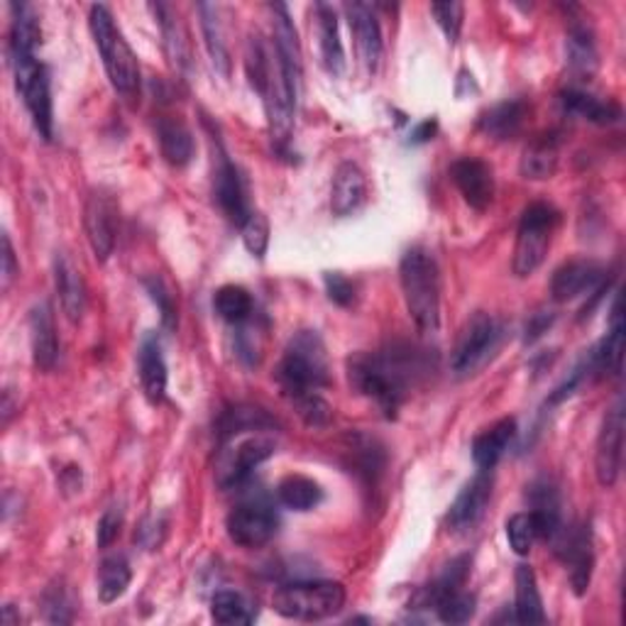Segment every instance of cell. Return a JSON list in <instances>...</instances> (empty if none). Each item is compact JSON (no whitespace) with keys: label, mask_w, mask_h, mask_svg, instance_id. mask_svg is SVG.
Returning a JSON list of instances; mask_svg holds the SVG:
<instances>
[{"label":"cell","mask_w":626,"mask_h":626,"mask_svg":"<svg viewBox=\"0 0 626 626\" xmlns=\"http://www.w3.org/2000/svg\"><path fill=\"white\" fill-rule=\"evenodd\" d=\"M426 372L421 352L409 346H390L380 352H358L348 360V380L358 394L378 404L384 416H394L409 390Z\"/></svg>","instance_id":"1"},{"label":"cell","mask_w":626,"mask_h":626,"mask_svg":"<svg viewBox=\"0 0 626 626\" xmlns=\"http://www.w3.org/2000/svg\"><path fill=\"white\" fill-rule=\"evenodd\" d=\"M406 311L421 333L434 336L441 328V272L426 247L406 250L400 265Z\"/></svg>","instance_id":"2"},{"label":"cell","mask_w":626,"mask_h":626,"mask_svg":"<svg viewBox=\"0 0 626 626\" xmlns=\"http://www.w3.org/2000/svg\"><path fill=\"white\" fill-rule=\"evenodd\" d=\"M88 28L91 35H94L100 60H104L110 86L116 88V94L123 100L135 104V100L140 98V64L128 40H125L123 32L116 28V20H113L110 10L106 6H91Z\"/></svg>","instance_id":"3"},{"label":"cell","mask_w":626,"mask_h":626,"mask_svg":"<svg viewBox=\"0 0 626 626\" xmlns=\"http://www.w3.org/2000/svg\"><path fill=\"white\" fill-rule=\"evenodd\" d=\"M277 382L284 396L318 392L331 384V365L321 336L316 331H299L284 348V356L277 368Z\"/></svg>","instance_id":"4"},{"label":"cell","mask_w":626,"mask_h":626,"mask_svg":"<svg viewBox=\"0 0 626 626\" xmlns=\"http://www.w3.org/2000/svg\"><path fill=\"white\" fill-rule=\"evenodd\" d=\"M346 587L336 580H309V583L282 585L272 597V607L284 619L321 622L336 617L346 607Z\"/></svg>","instance_id":"5"},{"label":"cell","mask_w":626,"mask_h":626,"mask_svg":"<svg viewBox=\"0 0 626 626\" xmlns=\"http://www.w3.org/2000/svg\"><path fill=\"white\" fill-rule=\"evenodd\" d=\"M10 66H13L18 94L25 100L32 123L44 142L54 138V110H52V88L50 74L40 64L35 52H10Z\"/></svg>","instance_id":"6"},{"label":"cell","mask_w":626,"mask_h":626,"mask_svg":"<svg viewBox=\"0 0 626 626\" xmlns=\"http://www.w3.org/2000/svg\"><path fill=\"white\" fill-rule=\"evenodd\" d=\"M225 438L227 443L219 453V463H215V485L221 489L245 485L257 465L275 455L277 448L275 438L262 434V431H243V434Z\"/></svg>","instance_id":"7"},{"label":"cell","mask_w":626,"mask_h":626,"mask_svg":"<svg viewBox=\"0 0 626 626\" xmlns=\"http://www.w3.org/2000/svg\"><path fill=\"white\" fill-rule=\"evenodd\" d=\"M555 225L558 211L551 203H531V206L521 213L514 259H511V269H514L517 277H531L533 272L543 265L553 241Z\"/></svg>","instance_id":"8"},{"label":"cell","mask_w":626,"mask_h":626,"mask_svg":"<svg viewBox=\"0 0 626 626\" xmlns=\"http://www.w3.org/2000/svg\"><path fill=\"white\" fill-rule=\"evenodd\" d=\"M499 338H502V331H499L495 318L485 311H477L470 321L465 323L458 346L453 350V372L458 374V378H470V374H475L492 358V352L499 346Z\"/></svg>","instance_id":"9"},{"label":"cell","mask_w":626,"mask_h":626,"mask_svg":"<svg viewBox=\"0 0 626 626\" xmlns=\"http://www.w3.org/2000/svg\"><path fill=\"white\" fill-rule=\"evenodd\" d=\"M211 147H213V199L219 203V209L225 213L227 221L243 227V223L250 219V213H253L247 209L243 177L233 165V159L227 157L223 140L215 132H211Z\"/></svg>","instance_id":"10"},{"label":"cell","mask_w":626,"mask_h":626,"mask_svg":"<svg viewBox=\"0 0 626 626\" xmlns=\"http://www.w3.org/2000/svg\"><path fill=\"white\" fill-rule=\"evenodd\" d=\"M279 519L265 499H247L237 505L225 519L227 537L241 549H262L275 539Z\"/></svg>","instance_id":"11"},{"label":"cell","mask_w":626,"mask_h":626,"mask_svg":"<svg viewBox=\"0 0 626 626\" xmlns=\"http://www.w3.org/2000/svg\"><path fill=\"white\" fill-rule=\"evenodd\" d=\"M622 450H624V402L617 400L612 409H607L605 418H602L597 448H595V475L597 482L605 489H612L619 480Z\"/></svg>","instance_id":"12"},{"label":"cell","mask_w":626,"mask_h":626,"mask_svg":"<svg viewBox=\"0 0 626 626\" xmlns=\"http://www.w3.org/2000/svg\"><path fill=\"white\" fill-rule=\"evenodd\" d=\"M561 561L571 567V585L577 597H583L592 583V567H595V551H592L590 527L561 529L551 541Z\"/></svg>","instance_id":"13"},{"label":"cell","mask_w":626,"mask_h":626,"mask_svg":"<svg viewBox=\"0 0 626 626\" xmlns=\"http://www.w3.org/2000/svg\"><path fill=\"white\" fill-rule=\"evenodd\" d=\"M607 282V272L592 259H571L553 272L551 296L553 301L565 304L592 294Z\"/></svg>","instance_id":"14"},{"label":"cell","mask_w":626,"mask_h":626,"mask_svg":"<svg viewBox=\"0 0 626 626\" xmlns=\"http://www.w3.org/2000/svg\"><path fill=\"white\" fill-rule=\"evenodd\" d=\"M346 15L350 22L352 40H356L358 60L368 74H374L382 60V30L378 15L368 3H348Z\"/></svg>","instance_id":"15"},{"label":"cell","mask_w":626,"mask_h":626,"mask_svg":"<svg viewBox=\"0 0 626 626\" xmlns=\"http://www.w3.org/2000/svg\"><path fill=\"white\" fill-rule=\"evenodd\" d=\"M450 177L463 199L475 211H487L495 199V174L489 165L477 157H463L450 167Z\"/></svg>","instance_id":"16"},{"label":"cell","mask_w":626,"mask_h":626,"mask_svg":"<svg viewBox=\"0 0 626 626\" xmlns=\"http://www.w3.org/2000/svg\"><path fill=\"white\" fill-rule=\"evenodd\" d=\"M88 245L98 262H106L116 247V206L104 193H91L84 211Z\"/></svg>","instance_id":"17"},{"label":"cell","mask_w":626,"mask_h":626,"mask_svg":"<svg viewBox=\"0 0 626 626\" xmlns=\"http://www.w3.org/2000/svg\"><path fill=\"white\" fill-rule=\"evenodd\" d=\"M492 470H480V475L473 477V480L463 487V492L455 497V502L450 505L448 511V527L453 531H465V529H473L477 521L482 519L485 509L489 505V499H492Z\"/></svg>","instance_id":"18"},{"label":"cell","mask_w":626,"mask_h":626,"mask_svg":"<svg viewBox=\"0 0 626 626\" xmlns=\"http://www.w3.org/2000/svg\"><path fill=\"white\" fill-rule=\"evenodd\" d=\"M54 287L60 294L62 309L72 323H78L86 311V284L74 259L66 253L54 255Z\"/></svg>","instance_id":"19"},{"label":"cell","mask_w":626,"mask_h":626,"mask_svg":"<svg viewBox=\"0 0 626 626\" xmlns=\"http://www.w3.org/2000/svg\"><path fill=\"white\" fill-rule=\"evenodd\" d=\"M30 343H32V360H35V368H40L42 372H50L56 365V356H60V340H56L54 316L47 301L32 306Z\"/></svg>","instance_id":"20"},{"label":"cell","mask_w":626,"mask_h":626,"mask_svg":"<svg viewBox=\"0 0 626 626\" xmlns=\"http://www.w3.org/2000/svg\"><path fill=\"white\" fill-rule=\"evenodd\" d=\"M368 197L365 172L356 162H343L336 169L331 187V211L338 219H346L352 211L360 209V203Z\"/></svg>","instance_id":"21"},{"label":"cell","mask_w":626,"mask_h":626,"mask_svg":"<svg viewBox=\"0 0 626 626\" xmlns=\"http://www.w3.org/2000/svg\"><path fill=\"white\" fill-rule=\"evenodd\" d=\"M314 13H316L318 50H321V62H323L328 74L340 76L346 72V52H343V42H340L336 10H333V6L318 3L314 8Z\"/></svg>","instance_id":"22"},{"label":"cell","mask_w":626,"mask_h":626,"mask_svg":"<svg viewBox=\"0 0 626 626\" xmlns=\"http://www.w3.org/2000/svg\"><path fill=\"white\" fill-rule=\"evenodd\" d=\"M561 104L567 113H573V116H580L595 125H614L622 120V106L617 100L592 96L577 86H567L561 91Z\"/></svg>","instance_id":"23"},{"label":"cell","mask_w":626,"mask_h":626,"mask_svg":"<svg viewBox=\"0 0 626 626\" xmlns=\"http://www.w3.org/2000/svg\"><path fill=\"white\" fill-rule=\"evenodd\" d=\"M517 436V421L514 418H499L497 424L485 428L480 436L473 441V460L480 470H492L495 465L502 460V455L511 446Z\"/></svg>","instance_id":"24"},{"label":"cell","mask_w":626,"mask_h":626,"mask_svg":"<svg viewBox=\"0 0 626 626\" xmlns=\"http://www.w3.org/2000/svg\"><path fill=\"white\" fill-rule=\"evenodd\" d=\"M138 368L142 392L150 404H159L167 394V362L162 356V346L155 336H147L138 352Z\"/></svg>","instance_id":"25"},{"label":"cell","mask_w":626,"mask_h":626,"mask_svg":"<svg viewBox=\"0 0 626 626\" xmlns=\"http://www.w3.org/2000/svg\"><path fill=\"white\" fill-rule=\"evenodd\" d=\"M157 140L162 157L172 167H187L193 157V135L184 125V120H179L174 116H162L157 120Z\"/></svg>","instance_id":"26"},{"label":"cell","mask_w":626,"mask_h":626,"mask_svg":"<svg viewBox=\"0 0 626 626\" xmlns=\"http://www.w3.org/2000/svg\"><path fill=\"white\" fill-rule=\"evenodd\" d=\"M558 159H561V140L555 135H541L527 145L521 155V177L531 181H545L555 174Z\"/></svg>","instance_id":"27"},{"label":"cell","mask_w":626,"mask_h":626,"mask_svg":"<svg viewBox=\"0 0 626 626\" xmlns=\"http://www.w3.org/2000/svg\"><path fill=\"white\" fill-rule=\"evenodd\" d=\"M565 56H567V66L575 76L585 78L595 76L597 72V44H595V35L592 30L583 22H573L571 30H567V42H565Z\"/></svg>","instance_id":"28"},{"label":"cell","mask_w":626,"mask_h":626,"mask_svg":"<svg viewBox=\"0 0 626 626\" xmlns=\"http://www.w3.org/2000/svg\"><path fill=\"white\" fill-rule=\"evenodd\" d=\"M527 110H529L527 100L521 98L502 100V104H497L482 113L480 130L495 140L514 138V135L521 130L523 120H527Z\"/></svg>","instance_id":"29"},{"label":"cell","mask_w":626,"mask_h":626,"mask_svg":"<svg viewBox=\"0 0 626 626\" xmlns=\"http://www.w3.org/2000/svg\"><path fill=\"white\" fill-rule=\"evenodd\" d=\"M514 585H517V602H514V619L519 624H543V600L537 583V573L531 565H517L514 573Z\"/></svg>","instance_id":"30"},{"label":"cell","mask_w":626,"mask_h":626,"mask_svg":"<svg viewBox=\"0 0 626 626\" xmlns=\"http://www.w3.org/2000/svg\"><path fill=\"white\" fill-rule=\"evenodd\" d=\"M152 10L159 18V28H162L165 50H167L169 62H172V66L179 74H187L191 60H189V44H187L184 28H181V22L177 20L174 10L169 6L157 3V6H152Z\"/></svg>","instance_id":"31"},{"label":"cell","mask_w":626,"mask_h":626,"mask_svg":"<svg viewBox=\"0 0 626 626\" xmlns=\"http://www.w3.org/2000/svg\"><path fill=\"white\" fill-rule=\"evenodd\" d=\"M199 15H201V30L203 38H206V50L213 62V70L219 72L223 78L231 76V52H227V44L223 40V28L219 13L215 8L209 3L199 6Z\"/></svg>","instance_id":"32"},{"label":"cell","mask_w":626,"mask_h":626,"mask_svg":"<svg viewBox=\"0 0 626 626\" xmlns=\"http://www.w3.org/2000/svg\"><path fill=\"white\" fill-rule=\"evenodd\" d=\"M277 499L282 507H287L291 511H311L323 499V492L321 487H318V482L309 480V477L289 475L284 477L277 487Z\"/></svg>","instance_id":"33"},{"label":"cell","mask_w":626,"mask_h":626,"mask_svg":"<svg viewBox=\"0 0 626 626\" xmlns=\"http://www.w3.org/2000/svg\"><path fill=\"white\" fill-rule=\"evenodd\" d=\"M213 309L227 323H245L255 314V301L241 284H225L213 294Z\"/></svg>","instance_id":"34"},{"label":"cell","mask_w":626,"mask_h":626,"mask_svg":"<svg viewBox=\"0 0 626 626\" xmlns=\"http://www.w3.org/2000/svg\"><path fill=\"white\" fill-rule=\"evenodd\" d=\"M130 583H132V571L123 555L106 558V561L100 563L98 597L104 605H110V602L120 600L125 592H128Z\"/></svg>","instance_id":"35"},{"label":"cell","mask_w":626,"mask_h":626,"mask_svg":"<svg viewBox=\"0 0 626 626\" xmlns=\"http://www.w3.org/2000/svg\"><path fill=\"white\" fill-rule=\"evenodd\" d=\"M211 617L219 624H250L253 609L247 600L235 590H219L211 600Z\"/></svg>","instance_id":"36"},{"label":"cell","mask_w":626,"mask_h":626,"mask_svg":"<svg viewBox=\"0 0 626 626\" xmlns=\"http://www.w3.org/2000/svg\"><path fill=\"white\" fill-rule=\"evenodd\" d=\"M289 402L294 406V412L299 414V418L304 421L306 426L311 428H323L331 424L333 409L328 404L318 392H304V394H294L289 396Z\"/></svg>","instance_id":"37"},{"label":"cell","mask_w":626,"mask_h":626,"mask_svg":"<svg viewBox=\"0 0 626 626\" xmlns=\"http://www.w3.org/2000/svg\"><path fill=\"white\" fill-rule=\"evenodd\" d=\"M436 614L441 622L446 624H465L473 619L475 614V595L470 592H465L463 587L458 590H450L436 602Z\"/></svg>","instance_id":"38"},{"label":"cell","mask_w":626,"mask_h":626,"mask_svg":"<svg viewBox=\"0 0 626 626\" xmlns=\"http://www.w3.org/2000/svg\"><path fill=\"white\" fill-rule=\"evenodd\" d=\"M142 284H145L147 294H150V299L157 304L159 314H162V326L167 328V331H174V328H177V304H174L172 289L167 287V282L159 275L145 277Z\"/></svg>","instance_id":"39"},{"label":"cell","mask_w":626,"mask_h":626,"mask_svg":"<svg viewBox=\"0 0 626 626\" xmlns=\"http://www.w3.org/2000/svg\"><path fill=\"white\" fill-rule=\"evenodd\" d=\"M243 243L253 257H265L269 247V221L265 213H250V219L243 223Z\"/></svg>","instance_id":"40"},{"label":"cell","mask_w":626,"mask_h":626,"mask_svg":"<svg viewBox=\"0 0 626 626\" xmlns=\"http://www.w3.org/2000/svg\"><path fill=\"white\" fill-rule=\"evenodd\" d=\"M507 539L511 551L517 555H529L531 545L537 541V531H533V521L529 511H519V514L507 521Z\"/></svg>","instance_id":"41"},{"label":"cell","mask_w":626,"mask_h":626,"mask_svg":"<svg viewBox=\"0 0 626 626\" xmlns=\"http://www.w3.org/2000/svg\"><path fill=\"white\" fill-rule=\"evenodd\" d=\"M431 13H434L436 22L441 25V30L446 32L448 42H458L460 30H463V18H465V8L460 3H434L431 6Z\"/></svg>","instance_id":"42"},{"label":"cell","mask_w":626,"mask_h":626,"mask_svg":"<svg viewBox=\"0 0 626 626\" xmlns=\"http://www.w3.org/2000/svg\"><path fill=\"white\" fill-rule=\"evenodd\" d=\"M326 282V291H328V299L338 306H350L356 301V284H352L346 275H340V272H326L323 275Z\"/></svg>","instance_id":"43"},{"label":"cell","mask_w":626,"mask_h":626,"mask_svg":"<svg viewBox=\"0 0 626 626\" xmlns=\"http://www.w3.org/2000/svg\"><path fill=\"white\" fill-rule=\"evenodd\" d=\"M120 529H123V511H120V507L106 509V514L100 517L98 531H96V541H98L100 549H108V545L120 537Z\"/></svg>","instance_id":"44"},{"label":"cell","mask_w":626,"mask_h":626,"mask_svg":"<svg viewBox=\"0 0 626 626\" xmlns=\"http://www.w3.org/2000/svg\"><path fill=\"white\" fill-rule=\"evenodd\" d=\"M0 259H3V267H0V275H3V291H8L10 284H13L20 275L15 250H13V243H10L8 233H3V255H0Z\"/></svg>","instance_id":"45"},{"label":"cell","mask_w":626,"mask_h":626,"mask_svg":"<svg viewBox=\"0 0 626 626\" xmlns=\"http://www.w3.org/2000/svg\"><path fill=\"white\" fill-rule=\"evenodd\" d=\"M553 318H555L553 314H545V311L533 314L527 321V328H523V340H527V343H537L543 333H549Z\"/></svg>","instance_id":"46"},{"label":"cell","mask_w":626,"mask_h":626,"mask_svg":"<svg viewBox=\"0 0 626 626\" xmlns=\"http://www.w3.org/2000/svg\"><path fill=\"white\" fill-rule=\"evenodd\" d=\"M438 130V123L436 118H428L424 123H418L414 132H412V142H428V140H434V135Z\"/></svg>","instance_id":"47"}]
</instances>
